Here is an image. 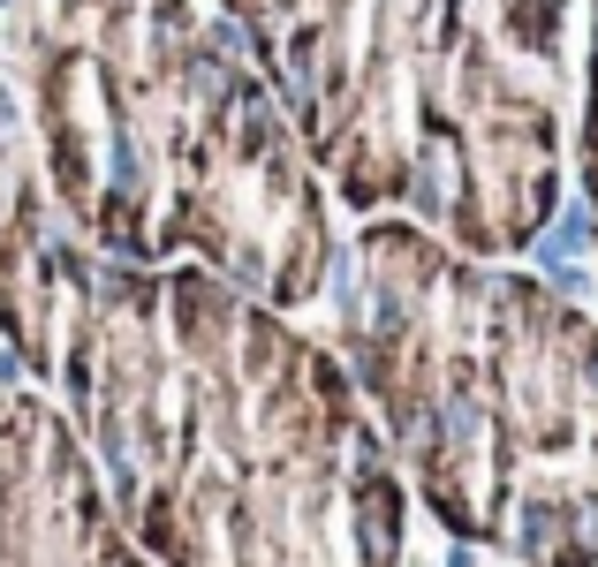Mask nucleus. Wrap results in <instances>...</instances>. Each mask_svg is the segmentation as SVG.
I'll return each instance as SVG.
<instances>
[]
</instances>
